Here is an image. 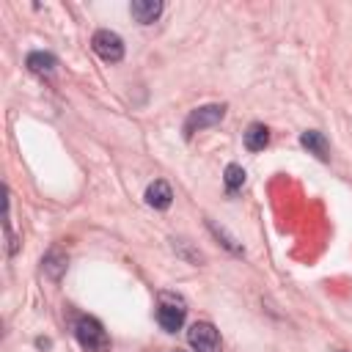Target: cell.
Listing matches in <instances>:
<instances>
[{
  "label": "cell",
  "mask_w": 352,
  "mask_h": 352,
  "mask_svg": "<svg viewBox=\"0 0 352 352\" xmlns=\"http://www.w3.org/2000/svg\"><path fill=\"white\" fill-rule=\"evenodd\" d=\"M209 228H212V234H214L217 239H223V245H226L231 253H242V245H236V239H231V236H228L223 228H217L214 223H209Z\"/></svg>",
  "instance_id": "obj_13"
},
{
  "label": "cell",
  "mask_w": 352,
  "mask_h": 352,
  "mask_svg": "<svg viewBox=\"0 0 352 352\" xmlns=\"http://www.w3.org/2000/svg\"><path fill=\"white\" fill-rule=\"evenodd\" d=\"M223 182H226V190L228 192H236L242 184H245V170H242V165H228L226 168V173H223Z\"/></svg>",
  "instance_id": "obj_12"
},
{
  "label": "cell",
  "mask_w": 352,
  "mask_h": 352,
  "mask_svg": "<svg viewBox=\"0 0 352 352\" xmlns=\"http://www.w3.org/2000/svg\"><path fill=\"white\" fill-rule=\"evenodd\" d=\"M25 63H28V69L36 72V74H52L55 66H58L55 55H50V52H30Z\"/></svg>",
  "instance_id": "obj_11"
},
{
  "label": "cell",
  "mask_w": 352,
  "mask_h": 352,
  "mask_svg": "<svg viewBox=\"0 0 352 352\" xmlns=\"http://www.w3.org/2000/svg\"><path fill=\"white\" fill-rule=\"evenodd\" d=\"M74 338L85 352H110V336L94 316H80L74 322Z\"/></svg>",
  "instance_id": "obj_1"
},
{
  "label": "cell",
  "mask_w": 352,
  "mask_h": 352,
  "mask_svg": "<svg viewBox=\"0 0 352 352\" xmlns=\"http://www.w3.org/2000/svg\"><path fill=\"white\" fill-rule=\"evenodd\" d=\"M300 143L308 148V154H314L316 160H330V143H327V138L322 135V132H316V129H305L302 135H300Z\"/></svg>",
  "instance_id": "obj_8"
},
{
  "label": "cell",
  "mask_w": 352,
  "mask_h": 352,
  "mask_svg": "<svg viewBox=\"0 0 352 352\" xmlns=\"http://www.w3.org/2000/svg\"><path fill=\"white\" fill-rule=\"evenodd\" d=\"M187 341L195 352H220V333L209 322H195L187 330Z\"/></svg>",
  "instance_id": "obj_4"
},
{
  "label": "cell",
  "mask_w": 352,
  "mask_h": 352,
  "mask_svg": "<svg viewBox=\"0 0 352 352\" xmlns=\"http://www.w3.org/2000/svg\"><path fill=\"white\" fill-rule=\"evenodd\" d=\"M173 352H184V349H173Z\"/></svg>",
  "instance_id": "obj_14"
},
{
  "label": "cell",
  "mask_w": 352,
  "mask_h": 352,
  "mask_svg": "<svg viewBox=\"0 0 352 352\" xmlns=\"http://www.w3.org/2000/svg\"><path fill=\"white\" fill-rule=\"evenodd\" d=\"M129 11H132L135 22H140V25H151V22L162 14V3H160V0H132Z\"/></svg>",
  "instance_id": "obj_9"
},
{
  "label": "cell",
  "mask_w": 352,
  "mask_h": 352,
  "mask_svg": "<svg viewBox=\"0 0 352 352\" xmlns=\"http://www.w3.org/2000/svg\"><path fill=\"white\" fill-rule=\"evenodd\" d=\"M66 267H69V256L60 248H50L47 256L41 258V270H44V275L50 280H60L63 272H66Z\"/></svg>",
  "instance_id": "obj_6"
},
{
  "label": "cell",
  "mask_w": 352,
  "mask_h": 352,
  "mask_svg": "<svg viewBox=\"0 0 352 352\" xmlns=\"http://www.w3.org/2000/svg\"><path fill=\"white\" fill-rule=\"evenodd\" d=\"M170 201H173V190H170L168 182L154 179V182L146 187V204H148L151 209H168Z\"/></svg>",
  "instance_id": "obj_7"
},
{
  "label": "cell",
  "mask_w": 352,
  "mask_h": 352,
  "mask_svg": "<svg viewBox=\"0 0 352 352\" xmlns=\"http://www.w3.org/2000/svg\"><path fill=\"white\" fill-rule=\"evenodd\" d=\"M184 314H187V308H184L179 300L168 302V294H162V302H160V308H157V322H160V327H162L165 333H176V330L184 324Z\"/></svg>",
  "instance_id": "obj_5"
},
{
  "label": "cell",
  "mask_w": 352,
  "mask_h": 352,
  "mask_svg": "<svg viewBox=\"0 0 352 352\" xmlns=\"http://www.w3.org/2000/svg\"><path fill=\"white\" fill-rule=\"evenodd\" d=\"M223 116H226V104H204V107H195V110L187 116V121H184V138L190 140L195 132L220 124Z\"/></svg>",
  "instance_id": "obj_2"
},
{
  "label": "cell",
  "mask_w": 352,
  "mask_h": 352,
  "mask_svg": "<svg viewBox=\"0 0 352 352\" xmlns=\"http://www.w3.org/2000/svg\"><path fill=\"white\" fill-rule=\"evenodd\" d=\"M270 143V129L264 124H250L245 129V148L248 151H264Z\"/></svg>",
  "instance_id": "obj_10"
},
{
  "label": "cell",
  "mask_w": 352,
  "mask_h": 352,
  "mask_svg": "<svg viewBox=\"0 0 352 352\" xmlns=\"http://www.w3.org/2000/svg\"><path fill=\"white\" fill-rule=\"evenodd\" d=\"M91 47H94V52H96L102 60H107V63H118V60L124 58V41H121V36L113 33V30H96L94 38H91Z\"/></svg>",
  "instance_id": "obj_3"
}]
</instances>
